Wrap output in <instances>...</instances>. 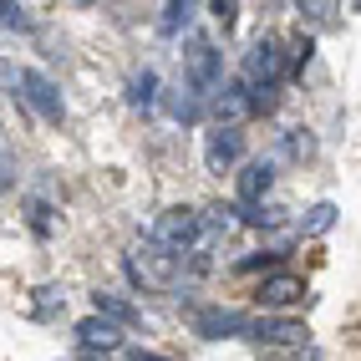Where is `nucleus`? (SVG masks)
Wrapping results in <instances>:
<instances>
[{
  "label": "nucleus",
  "mask_w": 361,
  "mask_h": 361,
  "mask_svg": "<svg viewBox=\"0 0 361 361\" xmlns=\"http://www.w3.org/2000/svg\"><path fill=\"white\" fill-rule=\"evenodd\" d=\"M128 275H133V285H153V290H168V285L183 275V255L163 250L158 239H142V245L128 250Z\"/></svg>",
  "instance_id": "nucleus-1"
},
{
  "label": "nucleus",
  "mask_w": 361,
  "mask_h": 361,
  "mask_svg": "<svg viewBox=\"0 0 361 361\" xmlns=\"http://www.w3.org/2000/svg\"><path fill=\"white\" fill-rule=\"evenodd\" d=\"M270 183H275V168L270 163H245V173H239V209H259V199L270 194Z\"/></svg>",
  "instance_id": "nucleus-8"
},
{
  "label": "nucleus",
  "mask_w": 361,
  "mask_h": 361,
  "mask_svg": "<svg viewBox=\"0 0 361 361\" xmlns=\"http://www.w3.org/2000/svg\"><path fill=\"white\" fill-rule=\"evenodd\" d=\"M92 305H97V316L112 321V326H137V321H142L137 310H133L123 295H112V290H97V295H92Z\"/></svg>",
  "instance_id": "nucleus-12"
},
{
  "label": "nucleus",
  "mask_w": 361,
  "mask_h": 361,
  "mask_svg": "<svg viewBox=\"0 0 361 361\" xmlns=\"http://www.w3.org/2000/svg\"><path fill=\"white\" fill-rule=\"evenodd\" d=\"M331 224H336V204H316V209H310V219H305L310 234H326Z\"/></svg>",
  "instance_id": "nucleus-13"
},
{
  "label": "nucleus",
  "mask_w": 361,
  "mask_h": 361,
  "mask_svg": "<svg viewBox=\"0 0 361 361\" xmlns=\"http://www.w3.org/2000/svg\"><path fill=\"white\" fill-rule=\"evenodd\" d=\"M214 112H219V128H234L245 112H255V107H250V87H245V82H229L219 97H214Z\"/></svg>",
  "instance_id": "nucleus-10"
},
{
  "label": "nucleus",
  "mask_w": 361,
  "mask_h": 361,
  "mask_svg": "<svg viewBox=\"0 0 361 361\" xmlns=\"http://www.w3.org/2000/svg\"><path fill=\"white\" fill-rule=\"evenodd\" d=\"M20 97H26L46 123H61L66 117V102H61V92H56V82L46 77V71H36V66H26L20 71Z\"/></svg>",
  "instance_id": "nucleus-3"
},
{
  "label": "nucleus",
  "mask_w": 361,
  "mask_h": 361,
  "mask_svg": "<svg viewBox=\"0 0 361 361\" xmlns=\"http://www.w3.org/2000/svg\"><path fill=\"white\" fill-rule=\"evenodd\" d=\"M77 341L87 346V351H117L123 346V331H117L112 321H102V316H87V321H77Z\"/></svg>",
  "instance_id": "nucleus-9"
},
{
  "label": "nucleus",
  "mask_w": 361,
  "mask_h": 361,
  "mask_svg": "<svg viewBox=\"0 0 361 361\" xmlns=\"http://www.w3.org/2000/svg\"><path fill=\"white\" fill-rule=\"evenodd\" d=\"M245 326H250V316H239V310H204L199 316V336H214V341H219V336H245Z\"/></svg>",
  "instance_id": "nucleus-11"
},
{
  "label": "nucleus",
  "mask_w": 361,
  "mask_h": 361,
  "mask_svg": "<svg viewBox=\"0 0 361 361\" xmlns=\"http://www.w3.org/2000/svg\"><path fill=\"white\" fill-rule=\"evenodd\" d=\"M158 97V77H153V71H142V77H133V102H142V107H148Z\"/></svg>",
  "instance_id": "nucleus-14"
},
{
  "label": "nucleus",
  "mask_w": 361,
  "mask_h": 361,
  "mask_svg": "<svg viewBox=\"0 0 361 361\" xmlns=\"http://www.w3.org/2000/svg\"><path fill=\"white\" fill-rule=\"evenodd\" d=\"M209 11H214V16H219V20H224V26H229V20H234V11H239V6H229V0H219V6H209Z\"/></svg>",
  "instance_id": "nucleus-19"
},
{
  "label": "nucleus",
  "mask_w": 361,
  "mask_h": 361,
  "mask_svg": "<svg viewBox=\"0 0 361 361\" xmlns=\"http://www.w3.org/2000/svg\"><path fill=\"white\" fill-rule=\"evenodd\" d=\"M0 26H26V6H16V0H0Z\"/></svg>",
  "instance_id": "nucleus-16"
},
{
  "label": "nucleus",
  "mask_w": 361,
  "mask_h": 361,
  "mask_svg": "<svg viewBox=\"0 0 361 361\" xmlns=\"http://www.w3.org/2000/svg\"><path fill=\"white\" fill-rule=\"evenodd\" d=\"M188 87L209 97L214 87H219V51H214L209 41H194V51H188Z\"/></svg>",
  "instance_id": "nucleus-6"
},
{
  "label": "nucleus",
  "mask_w": 361,
  "mask_h": 361,
  "mask_svg": "<svg viewBox=\"0 0 361 361\" xmlns=\"http://www.w3.org/2000/svg\"><path fill=\"white\" fill-rule=\"evenodd\" d=\"M310 290H305V280L300 275H270L259 285V305H270V310H285V305H300Z\"/></svg>",
  "instance_id": "nucleus-7"
},
{
  "label": "nucleus",
  "mask_w": 361,
  "mask_h": 361,
  "mask_svg": "<svg viewBox=\"0 0 361 361\" xmlns=\"http://www.w3.org/2000/svg\"><path fill=\"white\" fill-rule=\"evenodd\" d=\"M148 239H158V245H163V250H173V255H194V239H199V209H183V204H178V209H163Z\"/></svg>",
  "instance_id": "nucleus-2"
},
{
  "label": "nucleus",
  "mask_w": 361,
  "mask_h": 361,
  "mask_svg": "<svg viewBox=\"0 0 361 361\" xmlns=\"http://www.w3.org/2000/svg\"><path fill=\"white\" fill-rule=\"evenodd\" d=\"M31 224H36V234H46V229H51V209H46V204H31Z\"/></svg>",
  "instance_id": "nucleus-17"
},
{
  "label": "nucleus",
  "mask_w": 361,
  "mask_h": 361,
  "mask_svg": "<svg viewBox=\"0 0 361 361\" xmlns=\"http://www.w3.org/2000/svg\"><path fill=\"white\" fill-rule=\"evenodd\" d=\"M290 61H295V71L310 61V36H295V56H290Z\"/></svg>",
  "instance_id": "nucleus-18"
},
{
  "label": "nucleus",
  "mask_w": 361,
  "mask_h": 361,
  "mask_svg": "<svg viewBox=\"0 0 361 361\" xmlns=\"http://www.w3.org/2000/svg\"><path fill=\"white\" fill-rule=\"evenodd\" d=\"M188 11H194V6H178V0H173V6H163V31H178L188 20Z\"/></svg>",
  "instance_id": "nucleus-15"
},
{
  "label": "nucleus",
  "mask_w": 361,
  "mask_h": 361,
  "mask_svg": "<svg viewBox=\"0 0 361 361\" xmlns=\"http://www.w3.org/2000/svg\"><path fill=\"white\" fill-rule=\"evenodd\" d=\"M245 336L250 341H264V346H305L310 331L300 321H290V316H259V321L245 326Z\"/></svg>",
  "instance_id": "nucleus-5"
},
{
  "label": "nucleus",
  "mask_w": 361,
  "mask_h": 361,
  "mask_svg": "<svg viewBox=\"0 0 361 361\" xmlns=\"http://www.w3.org/2000/svg\"><path fill=\"white\" fill-rule=\"evenodd\" d=\"M239 158H245V133H239V128H209L204 133V163H209V173H229Z\"/></svg>",
  "instance_id": "nucleus-4"
},
{
  "label": "nucleus",
  "mask_w": 361,
  "mask_h": 361,
  "mask_svg": "<svg viewBox=\"0 0 361 361\" xmlns=\"http://www.w3.org/2000/svg\"><path fill=\"white\" fill-rule=\"evenodd\" d=\"M128 361H168V356H153V351H142V346H137V351H128Z\"/></svg>",
  "instance_id": "nucleus-20"
}]
</instances>
